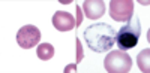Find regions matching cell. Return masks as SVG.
<instances>
[{
	"label": "cell",
	"instance_id": "obj_9",
	"mask_svg": "<svg viewBox=\"0 0 150 73\" xmlns=\"http://www.w3.org/2000/svg\"><path fill=\"white\" fill-rule=\"evenodd\" d=\"M150 49L147 48V49H143L138 57H137V64H138L140 70L143 73H149L150 72Z\"/></svg>",
	"mask_w": 150,
	"mask_h": 73
},
{
	"label": "cell",
	"instance_id": "obj_7",
	"mask_svg": "<svg viewBox=\"0 0 150 73\" xmlns=\"http://www.w3.org/2000/svg\"><path fill=\"white\" fill-rule=\"evenodd\" d=\"M81 9L87 18L98 19L105 14V3L101 0H87V2H83Z\"/></svg>",
	"mask_w": 150,
	"mask_h": 73
},
{
	"label": "cell",
	"instance_id": "obj_3",
	"mask_svg": "<svg viewBox=\"0 0 150 73\" xmlns=\"http://www.w3.org/2000/svg\"><path fill=\"white\" fill-rule=\"evenodd\" d=\"M104 63L105 70L110 73H128L132 67V60L125 51H111Z\"/></svg>",
	"mask_w": 150,
	"mask_h": 73
},
{
	"label": "cell",
	"instance_id": "obj_1",
	"mask_svg": "<svg viewBox=\"0 0 150 73\" xmlns=\"http://www.w3.org/2000/svg\"><path fill=\"white\" fill-rule=\"evenodd\" d=\"M84 40L93 52L110 51L116 42V30L107 22H96L84 30Z\"/></svg>",
	"mask_w": 150,
	"mask_h": 73
},
{
	"label": "cell",
	"instance_id": "obj_2",
	"mask_svg": "<svg viewBox=\"0 0 150 73\" xmlns=\"http://www.w3.org/2000/svg\"><path fill=\"white\" fill-rule=\"evenodd\" d=\"M141 34V24H140V18L137 15H132L128 22L122 26V29L119 30V33H116V43L119 46V49L126 51L134 48L138 43Z\"/></svg>",
	"mask_w": 150,
	"mask_h": 73
},
{
	"label": "cell",
	"instance_id": "obj_5",
	"mask_svg": "<svg viewBox=\"0 0 150 73\" xmlns=\"http://www.w3.org/2000/svg\"><path fill=\"white\" fill-rule=\"evenodd\" d=\"M134 14L132 0H112L110 3V17L114 21H128Z\"/></svg>",
	"mask_w": 150,
	"mask_h": 73
},
{
	"label": "cell",
	"instance_id": "obj_6",
	"mask_svg": "<svg viewBox=\"0 0 150 73\" xmlns=\"http://www.w3.org/2000/svg\"><path fill=\"white\" fill-rule=\"evenodd\" d=\"M53 26L59 31H69L75 29V18L65 10H57L53 15Z\"/></svg>",
	"mask_w": 150,
	"mask_h": 73
},
{
	"label": "cell",
	"instance_id": "obj_11",
	"mask_svg": "<svg viewBox=\"0 0 150 73\" xmlns=\"http://www.w3.org/2000/svg\"><path fill=\"white\" fill-rule=\"evenodd\" d=\"M75 10H77V19H75V29H77L83 22V9H81V6H77Z\"/></svg>",
	"mask_w": 150,
	"mask_h": 73
},
{
	"label": "cell",
	"instance_id": "obj_13",
	"mask_svg": "<svg viewBox=\"0 0 150 73\" xmlns=\"http://www.w3.org/2000/svg\"><path fill=\"white\" fill-rule=\"evenodd\" d=\"M60 3H63V5H69V3H71V0H62Z\"/></svg>",
	"mask_w": 150,
	"mask_h": 73
},
{
	"label": "cell",
	"instance_id": "obj_8",
	"mask_svg": "<svg viewBox=\"0 0 150 73\" xmlns=\"http://www.w3.org/2000/svg\"><path fill=\"white\" fill-rule=\"evenodd\" d=\"M36 54H38V58L39 60L48 61V60H51L53 55H54V46L51 43H41L36 49Z\"/></svg>",
	"mask_w": 150,
	"mask_h": 73
},
{
	"label": "cell",
	"instance_id": "obj_10",
	"mask_svg": "<svg viewBox=\"0 0 150 73\" xmlns=\"http://www.w3.org/2000/svg\"><path fill=\"white\" fill-rule=\"evenodd\" d=\"M83 57H84V54H83V45L77 39V60H75V64H78L81 60H83Z\"/></svg>",
	"mask_w": 150,
	"mask_h": 73
},
{
	"label": "cell",
	"instance_id": "obj_12",
	"mask_svg": "<svg viewBox=\"0 0 150 73\" xmlns=\"http://www.w3.org/2000/svg\"><path fill=\"white\" fill-rule=\"evenodd\" d=\"M71 70H77V64H71V66H68V67L65 69V73H69Z\"/></svg>",
	"mask_w": 150,
	"mask_h": 73
},
{
	"label": "cell",
	"instance_id": "obj_4",
	"mask_svg": "<svg viewBox=\"0 0 150 73\" xmlns=\"http://www.w3.org/2000/svg\"><path fill=\"white\" fill-rule=\"evenodd\" d=\"M39 40H41V31L38 27L32 26V24L23 26L17 33V43L23 49H30V48L39 43Z\"/></svg>",
	"mask_w": 150,
	"mask_h": 73
}]
</instances>
